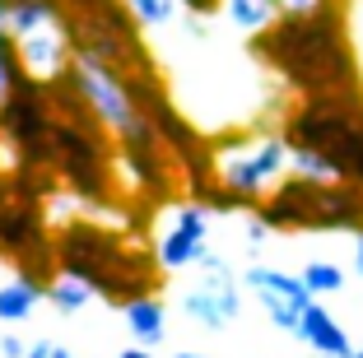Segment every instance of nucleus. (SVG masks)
Here are the masks:
<instances>
[{
	"label": "nucleus",
	"instance_id": "nucleus-8",
	"mask_svg": "<svg viewBox=\"0 0 363 358\" xmlns=\"http://www.w3.org/2000/svg\"><path fill=\"white\" fill-rule=\"evenodd\" d=\"M52 130H56V107L47 84L19 79L10 98L0 103V140L14 154V163L33 172H52Z\"/></svg>",
	"mask_w": 363,
	"mask_h": 358
},
{
	"label": "nucleus",
	"instance_id": "nucleus-5",
	"mask_svg": "<svg viewBox=\"0 0 363 358\" xmlns=\"http://www.w3.org/2000/svg\"><path fill=\"white\" fill-rule=\"evenodd\" d=\"M0 10H5V28H10L23 79L56 84L65 74V65L75 61L61 0H0Z\"/></svg>",
	"mask_w": 363,
	"mask_h": 358
},
{
	"label": "nucleus",
	"instance_id": "nucleus-1",
	"mask_svg": "<svg viewBox=\"0 0 363 358\" xmlns=\"http://www.w3.org/2000/svg\"><path fill=\"white\" fill-rule=\"evenodd\" d=\"M252 52L266 61L270 74H279L303 98L345 94L359 84L354 47L345 33V10H335V5L317 14H279L270 33L252 38Z\"/></svg>",
	"mask_w": 363,
	"mask_h": 358
},
{
	"label": "nucleus",
	"instance_id": "nucleus-26",
	"mask_svg": "<svg viewBox=\"0 0 363 358\" xmlns=\"http://www.w3.org/2000/svg\"><path fill=\"white\" fill-rule=\"evenodd\" d=\"M354 270H359V274H363V228H359V233H354Z\"/></svg>",
	"mask_w": 363,
	"mask_h": 358
},
{
	"label": "nucleus",
	"instance_id": "nucleus-21",
	"mask_svg": "<svg viewBox=\"0 0 363 358\" xmlns=\"http://www.w3.org/2000/svg\"><path fill=\"white\" fill-rule=\"evenodd\" d=\"M345 33H350L354 65H359V84H363V0H350V5H345Z\"/></svg>",
	"mask_w": 363,
	"mask_h": 358
},
{
	"label": "nucleus",
	"instance_id": "nucleus-14",
	"mask_svg": "<svg viewBox=\"0 0 363 358\" xmlns=\"http://www.w3.org/2000/svg\"><path fill=\"white\" fill-rule=\"evenodd\" d=\"M294 335H298L303 345L312 349V354H331V358H350V354H354L350 330H345V326H340V321H335V316L326 312L321 303H312L308 312L298 316V330H294Z\"/></svg>",
	"mask_w": 363,
	"mask_h": 358
},
{
	"label": "nucleus",
	"instance_id": "nucleus-28",
	"mask_svg": "<svg viewBox=\"0 0 363 358\" xmlns=\"http://www.w3.org/2000/svg\"><path fill=\"white\" fill-rule=\"evenodd\" d=\"M172 358H210V354H191V349H182V354H172Z\"/></svg>",
	"mask_w": 363,
	"mask_h": 358
},
{
	"label": "nucleus",
	"instance_id": "nucleus-25",
	"mask_svg": "<svg viewBox=\"0 0 363 358\" xmlns=\"http://www.w3.org/2000/svg\"><path fill=\"white\" fill-rule=\"evenodd\" d=\"M23 354H28V345L19 335H0V358H23Z\"/></svg>",
	"mask_w": 363,
	"mask_h": 358
},
{
	"label": "nucleus",
	"instance_id": "nucleus-30",
	"mask_svg": "<svg viewBox=\"0 0 363 358\" xmlns=\"http://www.w3.org/2000/svg\"><path fill=\"white\" fill-rule=\"evenodd\" d=\"M312 358H331V354H312Z\"/></svg>",
	"mask_w": 363,
	"mask_h": 358
},
{
	"label": "nucleus",
	"instance_id": "nucleus-7",
	"mask_svg": "<svg viewBox=\"0 0 363 358\" xmlns=\"http://www.w3.org/2000/svg\"><path fill=\"white\" fill-rule=\"evenodd\" d=\"M112 172H117V149H107V130L103 126H79L56 116L52 130V177L61 181L70 196L89 205H107L112 201Z\"/></svg>",
	"mask_w": 363,
	"mask_h": 358
},
{
	"label": "nucleus",
	"instance_id": "nucleus-10",
	"mask_svg": "<svg viewBox=\"0 0 363 358\" xmlns=\"http://www.w3.org/2000/svg\"><path fill=\"white\" fill-rule=\"evenodd\" d=\"M196 270H201V279L182 293V316H191L205 330L233 326L238 312H242V274H233V265L219 252H205L196 261Z\"/></svg>",
	"mask_w": 363,
	"mask_h": 358
},
{
	"label": "nucleus",
	"instance_id": "nucleus-13",
	"mask_svg": "<svg viewBox=\"0 0 363 358\" xmlns=\"http://www.w3.org/2000/svg\"><path fill=\"white\" fill-rule=\"evenodd\" d=\"M43 247H52L43 201L19 196V191L10 186V177H0V256L14 265L19 256L43 252Z\"/></svg>",
	"mask_w": 363,
	"mask_h": 358
},
{
	"label": "nucleus",
	"instance_id": "nucleus-17",
	"mask_svg": "<svg viewBox=\"0 0 363 358\" xmlns=\"http://www.w3.org/2000/svg\"><path fill=\"white\" fill-rule=\"evenodd\" d=\"M38 303H43V289L28 284V279H19V274H14L10 284H0V321H5V326L28 321V316L38 312Z\"/></svg>",
	"mask_w": 363,
	"mask_h": 358
},
{
	"label": "nucleus",
	"instance_id": "nucleus-24",
	"mask_svg": "<svg viewBox=\"0 0 363 358\" xmlns=\"http://www.w3.org/2000/svg\"><path fill=\"white\" fill-rule=\"evenodd\" d=\"M182 10L196 19H210V14H219V0H182Z\"/></svg>",
	"mask_w": 363,
	"mask_h": 358
},
{
	"label": "nucleus",
	"instance_id": "nucleus-11",
	"mask_svg": "<svg viewBox=\"0 0 363 358\" xmlns=\"http://www.w3.org/2000/svg\"><path fill=\"white\" fill-rule=\"evenodd\" d=\"M242 289L257 298V307L270 316V326L279 330H298V316L308 312L317 298L308 293L303 274H289V270H275V265H247L242 270Z\"/></svg>",
	"mask_w": 363,
	"mask_h": 358
},
{
	"label": "nucleus",
	"instance_id": "nucleus-15",
	"mask_svg": "<svg viewBox=\"0 0 363 358\" xmlns=\"http://www.w3.org/2000/svg\"><path fill=\"white\" fill-rule=\"evenodd\" d=\"M219 14L233 33L242 38H261L279 23V5L275 0H219Z\"/></svg>",
	"mask_w": 363,
	"mask_h": 358
},
{
	"label": "nucleus",
	"instance_id": "nucleus-3",
	"mask_svg": "<svg viewBox=\"0 0 363 358\" xmlns=\"http://www.w3.org/2000/svg\"><path fill=\"white\" fill-rule=\"evenodd\" d=\"M284 145L312 149L340 172V181H354L363 191V98L354 89L345 94H317L303 98L284 116Z\"/></svg>",
	"mask_w": 363,
	"mask_h": 358
},
{
	"label": "nucleus",
	"instance_id": "nucleus-9",
	"mask_svg": "<svg viewBox=\"0 0 363 358\" xmlns=\"http://www.w3.org/2000/svg\"><path fill=\"white\" fill-rule=\"evenodd\" d=\"M61 84L70 89V94H75L79 103L89 107V112H94V121H98V126H103L112 140L126 135L140 116H145L135 103H130L126 74L107 70V65H98V61H70V65H65V74H61Z\"/></svg>",
	"mask_w": 363,
	"mask_h": 358
},
{
	"label": "nucleus",
	"instance_id": "nucleus-16",
	"mask_svg": "<svg viewBox=\"0 0 363 358\" xmlns=\"http://www.w3.org/2000/svg\"><path fill=\"white\" fill-rule=\"evenodd\" d=\"M121 316H126V330L135 335V345H145V349L163 345V335H168V307H163L154 293L126 303V307H121Z\"/></svg>",
	"mask_w": 363,
	"mask_h": 358
},
{
	"label": "nucleus",
	"instance_id": "nucleus-23",
	"mask_svg": "<svg viewBox=\"0 0 363 358\" xmlns=\"http://www.w3.org/2000/svg\"><path fill=\"white\" fill-rule=\"evenodd\" d=\"M279 5V14H317V10H326L331 0H275Z\"/></svg>",
	"mask_w": 363,
	"mask_h": 358
},
{
	"label": "nucleus",
	"instance_id": "nucleus-27",
	"mask_svg": "<svg viewBox=\"0 0 363 358\" xmlns=\"http://www.w3.org/2000/svg\"><path fill=\"white\" fill-rule=\"evenodd\" d=\"M117 358H154V349H145V345H130V349H121Z\"/></svg>",
	"mask_w": 363,
	"mask_h": 358
},
{
	"label": "nucleus",
	"instance_id": "nucleus-6",
	"mask_svg": "<svg viewBox=\"0 0 363 358\" xmlns=\"http://www.w3.org/2000/svg\"><path fill=\"white\" fill-rule=\"evenodd\" d=\"M214 154V181L238 205L257 210L270 191L289 177V145L284 135H228L210 145Z\"/></svg>",
	"mask_w": 363,
	"mask_h": 358
},
{
	"label": "nucleus",
	"instance_id": "nucleus-2",
	"mask_svg": "<svg viewBox=\"0 0 363 358\" xmlns=\"http://www.w3.org/2000/svg\"><path fill=\"white\" fill-rule=\"evenodd\" d=\"M52 256L56 270L70 274V279H84L94 289V298L107 303H135V298H150L159 289V256L150 247L130 242L126 233L103 228L94 219H65L52 233Z\"/></svg>",
	"mask_w": 363,
	"mask_h": 358
},
{
	"label": "nucleus",
	"instance_id": "nucleus-12",
	"mask_svg": "<svg viewBox=\"0 0 363 358\" xmlns=\"http://www.w3.org/2000/svg\"><path fill=\"white\" fill-rule=\"evenodd\" d=\"M210 252V210L201 201H177L168 210V223L159 233V270L172 274V270H196V261Z\"/></svg>",
	"mask_w": 363,
	"mask_h": 358
},
{
	"label": "nucleus",
	"instance_id": "nucleus-20",
	"mask_svg": "<svg viewBox=\"0 0 363 358\" xmlns=\"http://www.w3.org/2000/svg\"><path fill=\"white\" fill-rule=\"evenodd\" d=\"M303 284H308L312 298H331L345 289V270L335 261H308L303 265Z\"/></svg>",
	"mask_w": 363,
	"mask_h": 358
},
{
	"label": "nucleus",
	"instance_id": "nucleus-19",
	"mask_svg": "<svg viewBox=\"0 0 363 358\" xmlns=\"http://www.w3.org/2000/svg\"><path fill=\"white\" fill-rule=\"evenodd\" d=\"M126 10L135 19V28H168L177 19L182 0H126Z\"/></svg>",
	"mask_w": 363,
	"mask_h": 358
},
{
	"label": "nucleus",
	"instance_id": "nucleus-22",
	"mask_svg": "<svg viewBox=\"0 0 363 358\" xmlns=\"http://www.w3.org/2000/svg\"><path fill=\"white\" fill-rule=\"evenodd\" d=\"M23 358H75V354H70V349H65L61 340H33Z\"/></svg>",
	"mask_w": 363,
	"mask_h": 358
},
{
	"label": "nucleus",
	"instance_id": "nucleus-18",
	"mask_svg": "<svg viewBox=\"0 0 363 358\" xmlns=\"http://www.w3.org/2000/svg\"><path fill=\"white\" fill-rule=\"evenodd\" d=\"M43 298H47V303H52V307H56L61 316H79V312H84L89 303H94V289H89L84 279H70V274H56L52 284H47V293H43Z\"/></svg>",
	"mask_w": 363,
	"mask_h": 358
},
{
	"label": "nucleus",
	"instance_id": "nucleus-4",
	"mask_svg": "<svg viewBox=\"0 0 363 358\" xmlns=\"http://www.w3.org/2000/svg\"><path fill=\"white\" fill-rule=\"evenodd\" d=\"M252 214L270 233H359L363 191L354 181H317L289 172Z\"/></svg>",
	"mask_w": 363,
	"mask_h": 358
},
{
	"label": "nucleus",
	"instance_id": "nucleus-29",
	"mask_svg": "<svg viewBox=\"0 0 363 358\" xmlns=\"http://www.w3.org/2000/svg\"><path fill=\"white\" fill-rule=\"evenodd\" d=\"M350 358H363V349H354V354H350Z\"/></svg>",
	"mask_w": 363,
	"mask_h": 358
}]
</instances>
